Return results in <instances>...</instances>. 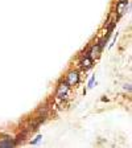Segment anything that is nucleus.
<instances>
[{
  "label": "nucleus",
  "mask_w": 132,
  "mask_h": 148,
  "mask_svg": "<svg viewBox=\"0 0 132 148\" xmlns=\"http://www.w3.org/2000/svg\"><path fill=\"white\" fill-rule=\"evenodd\" d=\"M68 90H69V85H68V83H62L61 86H60L58 91H57V97H58V98H64V97L66 95Z\"/></svg>",
  "instance_id": "f257e3e1"
},
{
  "label": "nucleus",
  "mask_w": 132,
  "mask_h": 148,
  "mask_svg": "<svg viewBox=\"0 0 132 148\" xmlns=\"http://www.w3.org/2000/svg\"><path fill=\"white\" fill-rule=\"evenodd\" d=\"M78 82V74L75 73V71H73V73H70L68 75V85H74V83Z\"/></svg>",
  "instance_id": "f03ea898"
},
{
  "label": "nucleus",
  "mask_w": 132,
  "mask_h": 148,
  "mask_svg": "<svg viewBox=\"0 0 132 148\" xmlns=\"http://www.w3.org/2000/svg\"><path fill=\"white\" fill-rule=\"evenodd\" d=\"M91 66V57L86 56V58L82 61V68H90Z\"/></svg>",
  "instance_id": "7ed1b4c3"
},
{
  "label": "nucleus",
  "mask_w": 132,
  "mask_h": 148,
  "mask_svg": "<svg viewBox=\"0 0 132 148\" xmlns=\"http://www.w3.org/2000/svg\"><path fill=\"white\" fill-rule=\"evenodd\" d=\"M15 143L11 142V140H4V142H0V147H13Z\"/></svg>",
  "instance_id": "20e7f679"
},
{
  "label": "nucleus",
  "mask_w": 132,
  "mask_h": 148,
  "mask_svg": "<svg viewBox=\"0 0 132 148\" xmlns=\"http://www.w3.org/2000/svg\"><path fill=\"white\" fill-rule=\"evenodd\" d=\"M40 140H41V136L38 135V136H37V138H36V139H34V140H33V142H32V144H37V143L40 142Z\"/></svg>",
  "instance_id": "39448f33"
},
{
  "label": "nucleus",
  "mask_w": 132,
  "mask_h": 148,
  "mask_svg": "<svg viewBox=\"0 0 132 148\" xmlns=\"http://www.w3.org/2000/svg\"><path fill=\"white\" fill-rule=\"evenodd\" d=\"M94 79H95V77H92L91 79L89 81V86H90V87H92V83H94Z\"/></svg>",
  "instance_id": "423d86ee"
}]
</instances>
